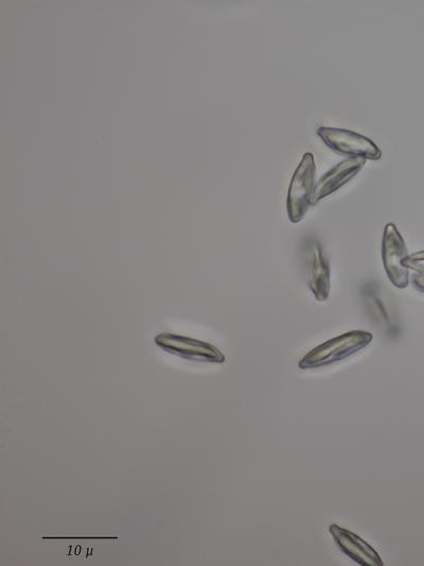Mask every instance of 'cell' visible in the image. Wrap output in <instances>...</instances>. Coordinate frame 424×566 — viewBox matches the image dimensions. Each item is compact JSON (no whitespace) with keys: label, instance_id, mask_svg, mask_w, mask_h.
<instances>
[{"label":"cell","instance_id":"9","mask_svg":"<svg viewBox=\"0 0 424 566\" xmlns=\"http://www.w3.org/2000/svg\"><path fill=\"white\" fill-rule=\"evenodd\" d=\"M361 296L368 315L376 322L385 325L388 330L394 329L392 306L386 301L380 285L375 282L365 283L361 289Z\"/></svg>","mask_w":424,"mask_h":566},{"label":"cell","instance_id":"8","mask_svg":"<svg viewBox=\"0 0 424 566\" xmlns=\"http://www.w3.org/2000/svg\"><path fill=\"white\" fill-rule=\"evenodd\" d=\"M366 164L363 159H346L334 166L315 184L313 204L329 197L360 174Z\"/></svg>","mask_w":424,"mask_h":566},{"label":"cell","instance_id":"4","mask_svg":"<svg viewBox=\"0 0 424 566\" xmlns=\"http://www.w3.org/2000/svg\"><path fill=\"white\" fill-rule=\"evenodd\" d=\"M154 341L159 349L189 362L224 364L226 360L225 355L211 343L184 335L163 333L158 334Z\"/></svg>","mask_w":424,"mask_h":566},{"label":"cell","instance_id":"10","mask_svg":"<svg viewBox=\"0 0 424 566\" xmlns=\"http://www.w3.org/2000/svg\"><path fill=\"white\" fill-rule=\"evenodd\" d=\"M403 265L416 273H424V251L409 255L408 259L403 261Z\"/></svg>","mask_w":424,"mask_h":566},{"label":"cell","instance_id":"1","mask_svg":"<svg viewBox=\"0 0 424 566\" xmlns=\"http://www.w3.org/2000/svg\"><path fill=\"white\" fill-rule=\"evenodd\" d=\"M373 334L365 331H351L330 339L310 351L300 360L302 370L320 369L342 362L368 347L373 341Z\"/></svg>","mask_w":424,"mask_h":566},{"label":"cell","instance_id":"3","mask_svg":"<svg viewBox=\"0 0 424 566\" xmlns=\"http://www.w3.org/2000/svg\"><path fill=\"white\" fill-rule=\"evenodd\" d=\"M317 135L332 151L347 159L378 161L382 157L381 149L368 137L345 129L321 127Z\"/></svg>","mask_w":424,"mask_h":566},{"label":"cell","instance_id":"7","mask_svg":"<svg viewBox=\"0 0 424 566\" xmlns=\"http://www.w3.org/2000/svg\"><path fill=\"white\" fill-rule=\"evenodd\" d=\"M329 533L339 550L361 566H383L384 562L373 546L350 530L331 525Z\"/></svg>","mask_w":424,"mask_h":566},{"label":"cell","instance_id":"11","mask_svg":"<svg viewBox=\"0 0 424 566\" xmlns=\"http://www.w3.org/2000/svg\"><path fill=\"white\" fill-rule=\"evenodd\" d=\"M415 289L424 294V273H415L411 279Z\"/></svg>","mask_w":424,"mask_h":566},{"label":"cell","instance_id":"5","mask_svg":"<svg viewBox=\"0 0 424 566\" xmlns=\"http://www.w3.org/2000/svg\"><path fill=\"white\" fill-rule=\"evenodd\" d=\"M303 261L306 282L312 295L318 302L327 301L331 288L330 265L321 243L316 238L306 240Z\"/></svg>","mask_w":424,"mask_h":566},{"label":"cell","instance_id":"6","mask_svg":"<svg viewBox=\"0 0 424 566\" xmlns=\"http://www.w3.org/2000/svg\"><path fill=\"white\" fill-rule=\"evenodd\" d=\"M409 253L404 239L395 224H387L382 239V259L387 278L397 288L410 284V270L403 265Z\"/></svg>","mask_w":424,"mask_h":566},{"label":"cell","instance_id":"2","mask_svg":"<svg viewBox=\"0 0 424 566\" xmlns=\"http://www.w3.org/2000/svg\"><path fill=\"white\" fill-rule=\"evenodd\" d=\"M315 176V160L313 154L307 152L297 166L289 187L287 210L293 224L302 221L313 204Z\"/></svg>","mask_w":424,"mask_h":566}]
</instances>
